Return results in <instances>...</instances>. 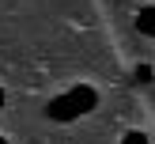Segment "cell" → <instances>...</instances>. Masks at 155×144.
<instances>
[{"label":"cell","mask_w":155,"mask_h":144,"mask_svg":"<svg viewBox=\"0 0 155 144\" xmlns=\"http://www.w3.org/2000/svg\"><path fill=\"white\" fill-rule=\"evenodd\" d=\"M45 114H49V121H72L80 110H76V102H72L68 95H57L49 106H45Z\"/></svg>","instance_id":"cell-1"},{"label":"cell","mask_w":155,"mask_h":144,"mask_svg":"<svg viewBox=\"0 0 155 144\" xmlns=\"http://www.w3.org/2000/svg\"><path fill=\"white\" fill-rule=\"evenodd\" d=\"M68 99L76 102V110H80V114H91V110H95V102H98L95 87H87V83H80V87H72V91H68Z\"/></svg>","instance_id":"cell-2"},{"label":"cell","mask_w":155,"mask_h":144,"mask_svg":"<svg viewBox=\"0 0 155 144\" xmlns=\"http://www.w3.org/2000/svg\"><path fill=\"white\" fill-rule=\"evenodd\" d=\"M136 30H140V34H151V38H155V8H144V12L136 15Z\"/></svg>","instance_id":"cell-3"},{"label":"cell","mask_w":155,"mask_h":144,"mask_svg":"<svg viewBox=\"0 0 155 144\" xmlns=\"http://www.w3.org/2000/svg\"><path fill=\"white\" fill-rule=\"evenodd\" d=\"M136 83H151V68H148V65L136 68Z\"/></svg>","instance_id":"cell-4"},{"label":"cell","mask_w":155,"mask_h":144,"mask_svg":"<svg viewBox=\"0 0 155 144\" xmlns=\"http://www.w3.org/2000/svg\"><path fill=\"white\" fill-rule=\"evenodd\" d=\"M121 144H148V136H144V133H125Z\"/></svg>","instance_id":"cell-5"},{"label":"cell","mask_w":155,"mask_h":144,"mask_svg":"<svg viewBox=\"0 0 155 144\" xmlns=\"http://www.w3.org/2000/svg\"><path fill=\"white\" fill-rule=\"evenodd\" d=\"M0 106H4V87H0Z\"/></svg>","instance_id":"cell-6"},{"label":"cell","mask_w":155,"mask_h":144,"mask_svg":"<svg viewBox=\"0 0 155 144\" xmlns=\"http://www.w3.org/2000/svg\"><path fill=\"white\" fill-rule=\"evenodd\" d=\"M0 144H4V136H0Z\"/></svg>","instance_id":"cell-7"}]
</instances>
